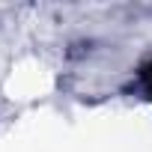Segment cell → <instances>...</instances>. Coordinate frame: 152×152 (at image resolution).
<instances>
[{"label": "cell", "mask_w": 152, "mask_h": 152, "mask_svg": "<svg viewBox=\"0 0 152 152\" xmlns=\"http://www.w3.org/2000/svg\"><path fill=\"white\" fill-rule=\"evenodd\" d=\"M143 84H146V90H149V96H152V63L143 69Z\"/></svg>", "instance_id": "cell-1"}]
</instances>
